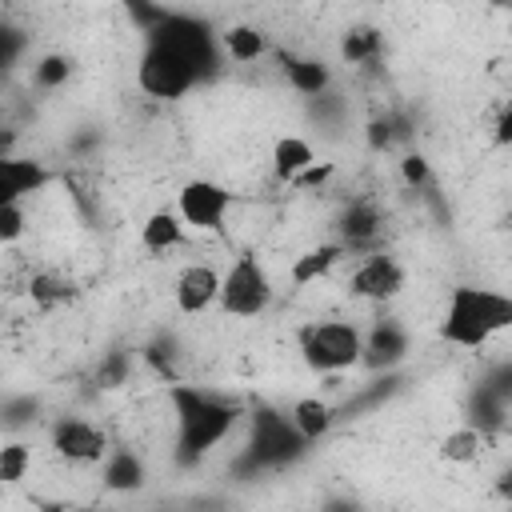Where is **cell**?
Returning <instances> with one entry per match:
<instances>
[{
    "label": "cell",
    "mask_w": 512,
    "mask_h": 512,
    "mask_svg": "<svg viewBox=\"0 0 512 512\" xmlns=\"http://www.w3.org/2000/svg\"><path fill=\"white\" fill-rule=\"evenodd\" d=\"M32 296H36L40 304L64 300V296H68V280H60V276H36V280H32Z\"/></svg>",
    "instance_id": "27"
},
{
    "label": "cell",
    "mask_w": 512,
    "mask_h": 512,
    "mask_svg": "<svg viewBox=\"0 0 512 512\" xmlns=\"http://www.w3.org/2000/svg\"><path fill=\"white\" fill-rule=\"evenodd\" d=\"M220 36V52L232 60V64H256L264 52H268V36L256 28V24H228Z\"/></svg>",
    "instance_id": "19"
},
{
    "label": "cell",
    "mask_w": 512,
    "mask_h": 512,
    "mask_svg": "<svg viewBox=\"0 0 512 512\" xmlns=\"http://www.w3.org/2000/svg\"><path fill=\"white\" fill-rule=\"evenodd\" d=\"M220 36L184 12H164L144 40L136 60V88L152 100H180L220 68Z\"/></svg>",
    "instance_id": "1"
},
{
    "label": "cell",
    "mask_w": 512,
    "mask_h": 512,
    "mask_svg": "<svg viewBox=\"0 0 512 512\" xmlns=\"http://www.w3.org/2000/svg\"><path fill=\"white\" fill-rule=\"evenodd\" d=\"M48 180H52V172L40 160L0 148V204H24L32 192L48 188Z\"/></svg>",
    "instance_id": "11"
},
{
    "label": "cell",
    "mask_w": 512,
    "mask_h": 512,
    "mask_svg": "<svg viewBox=\"0 0 512 512\" xmlns=\"http://www.w3.org/2000/svg\"><path fill=\"white\" fill-rule=\"evenodd\" d=\"M288 84L300 92V96H320L328 88V68L320 60H288Z\"/></svg>",
    "instance_id": "21"
},
{
    "label": "cell",
    "mask_w": 512,
    "mask_h": 512,
    "mask_svg": "<svg viewBox=\"0 0 512 512\" xmlns=\"http://www.w3.org/2000/svg\"><path fill=\"white\" fill-rule=\"evenodd\" d=\"M32 468V444L24 440H4L0 444V488L4 484H20Z\"/></svg>",
    "instance_id": "22"
},
{
    "label": "cell",
    "mask_w": 512,
    "mask_h": 512,
    "mask_svg": "<svg viewBox=\"0 0 512 512\" xmlns=\"http://www.w3.org/2000/svg\"><path fill=\"white\" fill-rule=\"evenodd\" d=\"M512 324V296L488 284H456L440 312V340L456 348H484Z\"/></svg>",
    "instance_id": "3"
},
{
    "label": "cell",
    "mask_w": 512,
    "mask_h": 512,
    "mask_svg": "<svg viewBox=\"0 0 512 512\" xmlns=\"http://www.w3.org/2000/svg\"><path fill=\"white\" fill-rule=\"evenodd\" d=\"M28 228V216H24V204H0V244H12L20 240Z\"/></svg>",
    "instance_id": "25"
},
{
    "label": "cell",
    "mask_w": 512,
    "mask_h": 512,
    "mask_svg": "<svg viewBox=\"0 0 512 512\" xmlns=\"http://www.w3.org/2000/svg\"><path fill=\"white\" fill-rule=\"evenodd\" d=\"M340 244L352 252V248H376V240H380V228H384V216H380V208L372 204V200H356V204H348L344 208V216H340Z\"/></svg>",
    "instance_id": "13"
},
{
    "label": "cell",
    "mask_w": 512,
    "mask_h": 512,
    "mask_svg": "<svg viewBox=\"0 0 512 512\" xmlns=\"http://www.w3.org/2000/svg\"><path fill=\"white\" fill-rule=\"evenodd\" d=\"M32 76H36L40 88H60V84L72 76V60L60 56V52H52V56H44V60L32 68Z\"/></svg>",
    "instance_id": "24"
},
{
    "label": "cell",
    "mask_w": 512,
    "mask_h": 512,
    "mask_svg": "<svg viewBox=\"0 0 512 512\" xmlns=\"http://www.w3.org/2000/svg\"><path fill=\"white\" fill-rule=\"evenodd\" d=\"M100 476H104V488L112 492H136L144 484V460L128 448H108L100 460Z\"/></svg>",
    "instance_id": "18"
},
{
    "label": "cell",
    "mask_w": 512,
    "mask_h": 512,
    "mask_svg": "<svg viewBox=\"0 0 512 512\" xmlns=\"http://www.w3.org/2000/svg\"><path fill=\"white\" fill-rule=\"evenodd\" d=\"M376 52H380V36H376V28H368V24L348 28L344 40H340V56H344L348 64H364V60H372Z\"/></svg>",
    "instance_id": "23"
},
{
    "label": "cell",
    "mask_w": 512,
    "mask_h": 512,
    "mask_svg": "<svg viewBox=\"0 0 512 512\" xmlns=\"http://www.w3.org/2000/svg\"><path fill=\"white\" fill-rule=\"evenodd\" d=\"M348 256V248L340 244V240H328V244H316V248H308V252H300L292 264H288V280L296 284V288H304V284H316L320 276H328L340 260Z\"/></svg>",
    "instance_id": "16"
},
{
    "label": "cell",
    "mask_w": 512,
    "mask_h": 512,
    "mask_svg": "<svg viewBox=\"0 0 512 512\" xmlns=\"http://www.w3.org/2000/svg\"><path fill=\"white\" fill-rule=\"evenodd\" d=\"M228 208H232V192L208 176H192L176 192V212L188 224V232H220Z\"/></svg>",
    "instance_id": "7"
},
{
    "label": "cell",
    "mask_w": 512,
    "mask_h": 512,
    "mask_svg": "<svg viewBox=\"0 0 512 512\" xmlns=\"http://www.w3.org/2000/svg\"><path fill=\"white\" fill-rule=\"evenodd\" d=\"M48 440H52L56 456L68 460V464H100L104 452L112 448V444H108V432H104L100 424L84 420V416H60V420L52 424Z\"/></svg>",
    "instance_id": "9"
},
{
    "label": "cell",
    "mask_w": 512,
    "mask_h": 512,
    "mask_svg": "<svg viewBox=\"0 0 512 512\" xmlns=\"http://www.w3.org/2000/svg\"><path fill=\"white\" fill-rule=\"evenodd\" d=\"M400 180H404L408 188H424V184L432 180V164H428V156L408 152V156L400 160Z\"/></svg>",
    "instance_id": "26"
},
{
    "label": "cell",
    "mask_w": 512,
    "mask_h": 512,
    "mask_svg": "<svg viewBox=\"0 0 512 512\" xmlns=\"http://www.w3.org/2000/svg\"><path fill=\"white\" fill-rule=\"evenodd\" d=\"M436 452H440L444 464H476L480 452H484V432H480L476 424H460V428H452V432L440 440Z\"/></svg>",
    "instance_id": "20"
},
{
    "label": "cell",
    "mask_w": 512,
    "mask_h": 512,
    "mask_svg": "<svg viewBox=\"0 0 512 512\" xmlns=\"http://www.w3.org/2000/svg\"><path fill=\"white\" fill-rule=\"evenodd\" d=\"M268 160H272V176H276L280 184H296V180L316 164V148H312L304 136L288 132V136H276Z\"/></svg>",
    "instance_id": "14"
},
{
    "label": "cell",
    "mask_w": 512,
    "mask_h": 512,
    "mask_svg": "<svg viewBox=\"0 0 512 512\" xmlns=\"http://www.w3.org/2000/svg\"><path fill=\"white\" fill-rule=\"evenodd\" d=\"M296 348H300V360L316 376H336V372H348V368L360 364L364 328L356 320H340V316L308 320L296 332Z\"/></svg>",
    "instance_id": "4"
},
{
    "label": "cell",
    "mask_w": 512,
    "mask_h": 512,
    "mask_svg": "<svg viewBox=\"0 0 512 512\" xmlns=\"http://www.w3.org/2000/svg\"><path fill=\"white\" fill-rule=\"evenodd\" d=\"M272 300H276V288H272L268 268L256 260V252H240L220 276L216 308L232 320H256L272 308Z\"/></svg>",
    "instance_id": "5"
},
{
    "label": "cell",
    "mask_w": 512,
    "mask_h": 512,
    "mask_svg": "<svg viewBox=\"0 0 512 512\" xmlns=\"http://www.w3.org/2000/svg\"><path fill=\"white\" fill-rule=\"evenodd\" d=\"M188 236H192V232H188V224L180 220L176 208H156V212H148L144 224H140V248L152 252V256H164V252L184 248Z\"/></svg>",
    "instance_id": "12"
},
{
    "label": "cell",
    "mask_w": 512,
    "mask_h": 512,
    "mask_svg": "<svg viewBox=\"0 0 512 512\" xmlns=\"http://www.w3.org/2000/svg\"><path fill=\"white\" fill-rule=\"evenodd\" d=\"M404 288H408V272L384 248H368L360 256V264L352 268V276H348V292L356 300H368V304H392Z\"/></svg>",
    "instance_id": "6"
},
{
    "label": "cell",
    "mask_w": 512,
    "mask_h": 512,
    "mask_svg": "<svg viewBox=\"0 0 512 512\" xmlns=\"http://www.w3.org/2000/svg\"><path fill=\"white\" fill-rule=\"evenodd\" d=\"M404 352H408V336H404V328L392 324V320H380L372 332H364L360 364H368V368H388V364L404 360Z\"/></svg>",
    "instance_id": "15"
},
{
    "label": "cell",
    "mask_w": 512,
    "mask_h": 512,
    "mask_svg": "<svg viewBox=\"0 0 512 512\" xmlns=\"http://www.w3.org/2000/svg\"><path fill=\"white\" fill-rule=\"evenodd\" d=\"M216 296H220V272L212 264H184L176 272V284H172V300H176V312L184 316H200L208 308H216Z\"/></svg>",
    "instance_id": "10"
},
{
    "label": "cell",
    "mask_w": 512,
    "mask_h": 512,
    "mask_svg": "<svg viewBox=\"0 0 512 512\" xmlns=\"http://www.w3.org/2000/svg\"><path fill=\"white\" fill-rule=\"evenodd\" d=\"M288 420H292V428L304 436V444H316L320 436L332 432L336 412H332V404L320 400V396H296L292 408H288Z\"/></svg>",
    "instance_id": "17"
},
{
    "label": "cell",
    "mask_w": 512,
    "mask_h": 512,
    "mask_svg": "<svg viewBox=\"0 0 512 512\" xmlns=\"http://www.w3.org/2000/svg\"><path fill=\"white\" fill-rule=\"evenodd\" d=\"M300 448H304V436L292 428L288 416L268 412V408H260V412L252 416V444H248V456H252L256 464H284V460L300 456Z\"/></svg>",
    "instance_id": "8"
},
{
    "label": "cell",
    "mask_w": 512,
    "mask_h": 512,
    "mask_svg": "<svg viewBox=\"0 0 512 512\" xmlns=\"http://www.w3.org/2000/svg\"><path fill=\"white\" fill-rule=\"evenodd\" d=\"M172 408H176V464L192 468L200 464L240 420V408L216 392L172 384Z\"/></svg>",
    "instance_id": "2"
}]
</instances>
